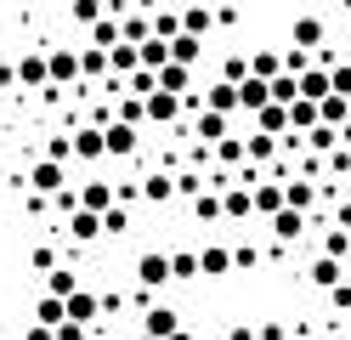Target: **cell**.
I'll list each match as a JSON object with an SVG mask.
<instances>
[{
	"mask_svg": "<svg viewBox=\"0 0 351 340\" xmlns=\"http://www.w3.org/2000/svg\"><path fill=\"white\" fill-rule=\"evenodd\" d=\"M289 45H295V52H306V57H317L323 45H328L323 17H295V23H289Z\"/></svg>",
	"mask_w": 351,
	"mask_h": 340,
	"instance_id": "7c38bea8",
	"label": "cell"
},
{
	"mask_svg": "<svg viewBox=\"0 0 351 340\" xmlns=\"http://www.w3.org/2000/svg\"><path fill=\"white\" fill-rule=\"evenodd\" d=\"M199 278V249L182 244V249H170V284H193Z\"/></svg>",
	"mask_w": 351,
	"mask_h": 340,
	"instance_id": "d4e9b609",
	"label": "cell"
},
{
	"mask_svg": "<svg viewBox=\"0 0 351 340\" xmlns=\"http://www.w3.org/2000/svg\"><path fill=\"white\" fill-rule=\"evenodd\" d=\"M62 317H69V324H85V329L97 335V324H102V312H97V289H91V284H80L69 301H62Z\"/></svg>",
	"mask_w": 351,
	"mask_h": 340,
	"instance_id": "ba28073f",
	"label": "cell"
},
{
	"mask_svg": "<svg viewBox=\"0 0 351 340\" xmlns=\"http://www.w3.org/2000/svg\"><path fill=\"white\" fill-rule=\"evenodd\" d=\"M74 159H80V165H91V170L108 159V153H102V131H97V125H80V131H74Z\"/></svg>",
	"mask_w": 351,
	"mask_h": 340,
	"instance_id": "d6986e66",
	"label": "cell"
},
{
	"mask_svg": "<svg viewBox=\"0 0 351 340\" xmlns=\"http://www.w3.org/2000/svg\"><path fill=\"white\" fill-rule=\"evenodd\" d=\"M283 113H289V131H295V136H306V131H317V102H306V97H295V102L283 108Z\"/></svg>",
	"mask_w": 351,
	"mask_h": 340,
	"instance_id": "83f0119b",
	"label": "cell"
},
{
	"mask_svg": "<svg viewBox=\"0 0 351 340\" xmlns=\"http://www.w3.org/2000/svg\"><path fill=\"white\" fill-rule=\"evenodd\" d=\"M187 221L193 227H215V221H221V193H199V199H187Z\"/></svg>",
	"mask_w": 351,
	"mask_h": 340,
	"instance_id": "44dd1931",
	"label": "cell"
},
{
	"mask_svg": "<svg viewBox=\"0 0 351 340\" xmlns=\"http://www.w3.org/2000/svg\"><path fill=\"white\" fill-rule=\"evenodd\" d=\"M147 34L153 40H176V34H182V12H153L147 17Z\"/></svg>",
	"mask_w": 351,
	"mask_h": 340,
	"instance_id": "d6a6232c",
	"label": "cell"
},
{
	"mask_svg": "<svg viewBox=\"0 0 351 340\" xmlns=\"http://www.w3.org/2000/svg\"><path fill=\"white\" fill-rule=\"evenodd\" d=\"M34 324H46V329L62 324V301H57V295H40V301H34Z\"/></svg>",
	"mask_w": 351,
	"mask_h": 340,
	"instance_id": "8d00e7d4",
	"label": "cell"
},
{
	"mask_svg": "<svg viewBox=\"0 0 351 340\" xmlns=\"http://www.w3.org/2000/svg\"><path fill=\"white\" fill-rule=\"evenodd\" d=\"M74 193H80V210H91V216H108V210H114V181H102L97 170L85 176Z\"/></svg>",
	"mask_w": 351,
	"mask_h": 340,
	"instance_id": "4fadbf2b",
	"label": "cell"
},
{
	"mask_svg": "<svg viewBox=\"0 0 351 340\" xmlns=\"http://www.w3.org/2000/svg\"><path fill=\"white\" fill-rule=\"evenodd\" d=\"M300 97L306 102H323L328 97V68H306V74H300Z\"/></svg>",
	"mask_w": 351,
	"mask_h": 340,
	"instance_id": "836d02e7",
	"label": "cell"
},
{
	"mask_svg": "<svg viewBox=\"0 0 351 340\" xmlns=\"http://www.w3.org/2000/svg\"><path fill=\"white\" fill-rule=\"evenodd\" d=\"M250 74L255 80H278L283 74V52H278V45H255V52H250Z\"/></svg>",
	"mask_w": 351,
	"mask_h": 340,
	"instance_id": "603a6c76",
	"label": "cell"
},
{
	"mask_svg": "<svg viewBox=\"0 0 351 340\" xmlns=\"http://www.w3.org/2000/svg\"><path fill=\"white\" fill-rule=\"evenodd\" d=\"M46 74H51V91H74L80 85V52L74 45H46Z\"/></svg>",
	"mask_w": 351,
	"mask_h": 340,
	"instance_id": "7a4b0ae2",
	"label": "cell"
},
{
	"mask_svg": "<svg viewBox=\"0 0 351 340\" xmlns=\"http://www.w3.org/2000/svg\"><path fill=\"white\" fill-rule=\"evenodd\" d=\"M306 278H312L317 289H335V284L346 278V267H340V261H328V256H312V267H306Z\"/></svg>",
	"mask_w": 351,
	"mask_h": 340,
	"instance_id": "4316f807",
	"label": "cell"
},
{
	"mask_svg": "<svg viewBox=\"0 0 351 340\" xmlns=\"http://www.w3.org/2000/svg\"><path fill=\"white\" fill-rule=\"evenodd\" d=\"M34 199H51L57 188H69V165H51V159H34V170L23 176Z\"/></svg>",
	"mask_w": 351,
	"mask_h": 340,
	"instance_id": "9c48e42d",
	"label": "cell"
},
{
	"mask_svg": "<svg viewBox=\"0 0 351 340\" xmlns=\"http://www.w3.org/2000/svg\"><path fill=\"white\" fill-rule=\"evenodd\" d=\"M232 91H238V113H261V108L272 102V80H255V74L244 85H232Z\"/></svg>",
	"mask_w": 351,
	"mask_h": 340,
	"instance_id": "ac0fdd59",
	"label": "cell"
},
{
	"mask_svg": "<svg viewBox=\"0 0 351 340\" xmlns=\"http://www.w3.org/2000/svg\"><path fill=\"white\" fill-rule=\"evenodd\" d=\"M69 6H74V0H69Z\"/></svg>",
	"mask_w": 351,
	"mask_h": 340,
	"instance_id": "816d5d0a",
	"label": "cell"
},
{
	"mask_svg": "<svg viewBox=\"0 0 351 340\" xmlns=\"http://www.w3.org/2000/svg\"><path fill=\"white\" fill-rule=\"evenodd\" d=\"M136 340H153V335H136Z\"/></svg>",
	"mask_w": 351,
	"mask_h": 340,
	"instance_id": "f907efd6",
	"label": "cell"
},
{
	"mask_svg": "<svg viewBox=\"0 0 351 340\" xmlns=\"http://www.w3.org/2000/svg\"><path fill=\"white\" fill-rule=\"evenodd\" d=\"M80 284H85V278H80V267H69V261L46 272V295H57V301H69V295H74Z\"/></svg>",
	"mask_w": 351,
	"mask_h": 340,
	"instance_id": "cb8c5ba5",
	"label": "cell"
},
{
	"mask_svg": "<svg viewBox=\"0 0 351 340\" xmlns=\"http://www.w3.org/2000/svg\"><path fill=\"white\" fill-rule=\"evenodd\" d=\"M29 267L40 272V278H46L51 267H62V249H57V244H34V249H29Z\"/></svg>",
	"mask_w": 351,
	"mask_h": 340,
	"instance_id": "e575fe53",
	"label": "cell"
},
{
	"mask_svg": "<svg viewBox=\"0 0 351 340\" xmlns=\"http://www.w3.org/2000/svg\"><path fill=\"white\" fill-rule=\"evenodd\" d=\"M244 159H250L255 170H261V165H272V159H278V136H261V131H250V136H244Z\"/></svg>",
	"mask_w": 351,
	"mask_h": 340,
	"instance_id": "484cf974",
	"label": "cell"
},
{
	"mask_svg": "<svg viewBox=\"0 0 351 340\" xmlns=\"http://www.w3.org/2000/svg\"><path fill=\"white\" fill-rule=\"evenodd\" d=\"M227 340H255V329H250V324H232V329H227Z\"/></svg>",
	"mask_w": 351,
	"mask_h": 340,
	"instance_id": "7dc6e473",
	"label": "cell"
},
{
	"mask_svg": "<svg viewBox=\"0 0 351 340\" xmlns=\"http://www.w3.org/2000/svg\"><path fill=\"white\" fill-rule=\"evenodd\" d=\"M108 12V0H74V6H69V17L80 23V29H91V23Z\"/></svg>",
	"mask_w": 351,
	"mask_h": 340,
	"instance_id": "74e56055",
	"label": "cell"
},
{
	"mask_svg": "<svg viewBox=\"0 0 351 340\" xmlns=\"http://www.w3.org/2000/svg\"><path fill=\"white\" fill-rule=\"evenodd\" d=\"M142 204H176V170H142Z\"/></svg>",
	"mask_w": 351,
	"mask_h": 340,
	"instance_id": "5bb4252c",
	"label": "cell"
},
{
	"mask_svg": "<svg viewBox=\"0 0 351 340\" xmlns=\"http://www.w3.org/2000/svg\"><path fill=\"white\" fill-rule=\"evenodd\" d=\"M12 68H17V85H23V91H46V85H51V74H46V45L12 57Z\"/></svg>",
	"mask_w": 351,
	"mask_h": 340,
	"instance_id": "30bf717a",
	"label": "cell"
},
{
	"mask_svg": "<svg viewBox=\"0 0 351 340\" xmlns=\"http://www.w3.org/2000/svg\"><path fill=\"white\" fill-rule=\"evenodd\" d=\"M261 267V249L255 244H232V272H255Z\"/></svg>",
	"mask_w": 351,
	"mask_h": 340,
	"instance_id": "b9f144b4",
	"label": "cell"
},
{
	"mask_svg": "<svg viewBox=\"0 0 351 340\" xmlns=\"http://www.w3.org/2000/svg\"><path fill=\"white\" fill-rule=\"evenodd\" d=\"M136 68H142V52H136L130 40H119L114 52H108V74H114V80H130Z\"/></svg>",
	"mask_w": 351,
	"mask_h": 340,
	"instance_id": "7402d4cb",
	"label": "cell"
},
{
	"mask_svg": "<svg viewBox=\"0 0 351 340\" xmlns=\"http://www.w3.org/2000/svg\"><path fill=\"white\" fill-rule=\"evenodd\" d=\"M295 97H300V80H295V74H278V80H272V102H278V108H289Z\"/></svg>",
	"mask_w": 351,
	"mask_h": 340,
	"instance_id": "ab89813d",
	"label": "cell"
},
{
	"mask_svg": "<svg viewBox=\"0 0 351 340\" xmlns=\"http://www.w3.org/2000/svg\"><path fill=\"white\" fill-rule=\"evenodd\" d=\"M102 153H108V159H136V153H142V131L125 125V120H114V125L102 131Z\"/></svg>",
	"mask_w": 351,
	"mask_h": 340,
	"instance_id": "8992f818",
	"label": "cell"
},
{
	"mask_svg": "<svg viewBox=\"0 0 351 340\" xmlns=\"http://www.w3.org/2000/svg\"><path fill=\"white\" fill-rule=\"evenodd\" d=\"M182 97H170V91H147L142 97V125H159V131H170V125H182Z\"/></svg>",
	"mask_w": 351,
	"mask_h": 340,
	"instance_id": "3957f363",
	"label": "cell"
},
{
	"mask_svg": "<svg viewBox=\"0 0 351 340\" xmlns=\"http://www.w3.org/2000/svg\"><path fill=\"white\" fill-rule=\"evenodd\" d=\"M23 340H51V329H46V324H29V329H23Z\"/></svg>",
	"mask_w": 351,
	"mask_h": 340,
	"instance_id": "c3c4849f",
	"label": "cell"
},
{
	"mask_svg": "<svg viewBox=\"0 0 351 340\" xmlns=\"http://www.w3.org/2000/svg\"><path fill=\"white\" fill-rule=\"evenodd\" d=\"M255 340H289V324H283V317H267V324L255 329Z\"/></svg>",
	"mask_w": 351,
	"mask_h": 340,
	"instance_id": "ee69618b",
	"label": "cell"
},
{
	"mask_svg": "<svg viewBox=\"0 0 351 340\" xmlns=\"http://www.w3.org/2000/svg\"><path fill=\"white\" fill-rule=\"evenodd\" d=\"M17 85V68H12V57H0V91H12Z\"/></svg>",
	"mask_w": 351,
	"mask_h": 340,
	"instance_id": "bcb514c9",
	"label": "cell"
},
{
	"mask_svg": "<svg viewBox=\"0 0 351 340\" xmlns=\"http://www.w3.org/2000/svg\"><path fill=\"white\" fill-rule=\"evenodd\" d=\"M51 340H91V329H85V324H69V317H62V324L51 329Z\"/></svg>",
	"mask_w": 351,
	"mask_h": 340,
	"instance_id": "f6af8a7d",
	"label": "cell"
},
{
	"mask_svg": "<svg viewBox=\"0 0 351 340\" xmlns=\"http://www.w3.org/2000/svg\"><path fill=\"white\" fill-rule=\"evenodd\" d=\"M170 340H199V335H193V329H187V324H182V329H176V335H170Z\"/></svg>",
	"mask_w": 351,
	"mask_h": 340,
	"instance_id": "681fc988",
	"label": "cell"
},
{
	"mask_svg": "<svg viewBox=\"0 0 351 340\" xmlns=\"http://www.w3.org/2000/svg\"><path fill=\"white\" fill-rule=\"evenodd\" d=\"M267 233H272V244H300L306 233H312V216H300V210H289V204H283V210L267 221Z\"/></svg>",
	"mask_w": 351,
	"mask_h": 340,
	"instance_id": "8fae6325",
	"label": "cell"
},
{
	"mask_svg": "<svg viewBox=\"0 0 351 340\" xmlns=\"http://www.w3.org/2000/svg\"><path fill=\"white\" fill-rule=\"evenodd\" d=\"M283 204L300 210V216H312L317 204H323V188H317L312 176H283Z\"/></svg>",
	"mask_w": 351,
	"mask_h": 340,
	"instance_id": "52a82bcc",
	"label": "cell"
},
{
	"mask_svg": "<svg viewBox=\"0 0 351 340\" xmlns=\"http://www.w3.org/2000/svg\"><path fill=\"white\" fill-rule=\"evenodd\" d=\"M199 278H232V249L227 244H204L199 249Z\"/></svg>",
	"mask_w": 351,
	"mask_h": 340,
	"instance_id": "e0dca14e",
	"label": "cell"
},
{
	"mask_svg": "<svg viewBox=\"0 0 351 340\" xmlns=\"http://www.w3.org/2000/svg\"><path fill=\"white\" fill-rule=\"evenodd\" d=\"M62 233H69V244H80V249H91V244L102 238V216H91V210H74L69 221H62Z\"/></svg>",
	"mask_w": 351,
	"mask_h": 340,
	"instance_id": "9a60e30c",
	"label": "cell"
},
{
	"mask_svg": "<svg viewBox=\"0 0 351 340\" xmlns=\"http://www.w3.org/2000/svg\"><path fill=\"white\" fill-rule=\"evenodd\" d=\"M199 57H204V40H193V34H176V40H170V63L199 68Z\"/></svg>",
	"mask_w": 351,
	"mask_h": 340,
	"instance_id": "f1b7e54d",
	"label": "cell"
},
{
	"mask_svg": "<svg viewBox=\"0 0 351 340\" xmlns=\"http://www.w3.org/2000/svg\"><path fill=\"white\" fill-rule=\"evenodd\" d=\"M130 284L136 289H170V249H142L136 261H130Z\"/></svg>",
	"mask_w": 351,
	"mask_h": 340,
	"instance_id": "6da1fadb",
	"label": "cell"
},
{
	"mask_svg": "<svg viewBox=\"0 0 351 340\" xmlns=\"http://www.w3.org/2000/svg\"><path fill=\"white\" fill-rule=\"evenodd\" d=\"M328 295V312H351V278H340L335 289H323Z\"/></svg>",
	"mask_w": 351,
	"mask_h": 340,
	"instance_id": "7bdbcfd3",
	"label": "cell"
},
{
	"mask_svg": "<svg viewBox=\"0 0 351 340\" xmlns=\"http://www.w3.org/2000/svg\"><path fill=\"white\" fill-rule=\"evenodd\" d=\"M187 136H193V142H204V148H215L221 136H232V120H227V113L199 108V113H187Z\"/></svg>",
	"mask_w": 351,
	"mask_h": 340,
	"instance_id": "5b68a950",
	"label": "cell"
},
{
	"mask_svg": "<svg viewBox=\"0 0 351 340\" xmlns=\"http://www.w3.org/2000/svg\"><path fill=\"white\" fill-rule=\"evenodd\" d=\"M210 29H215V12L204 6V0H182V34L210 40Z\"/></svg>",
	"mask_w": 351,
	"mask_h": 340,
	"instance_id": "2e32d148",
	"label": "cell"
},
{
	"mask_svg": "<svg viewBox=\"0 0 351 340\" xmlns=\"http://www.w3.org/2000/svg\"><path fill=\"white\" fill-rule=\"evenodd\" d=\"M119 40H125V34H119V17H114V12H102L91 29H85V45H97V52H114Z\"/></svg>",
	"mask_w": 351,
	"mask_h": 340,
	"instance_id": "ffe728a7",
	"label": "cell"
},
{
	"mask_svg": "<svg viewBox=\"0 0 351 340\" xmlns=\"http://www.w3.org/2000/svg\"><path fill=\"white\" fill-rule=\"evenodd\" d=\"M119 34H125L130 45H142V40H147V17H142V12H130V17H119Z\"/></svg>",
	"mask_w": 351,
	"mask_h": 340,
	"instance_id": "60d3db41",
	"label": "cell"
},
{
	"mask_svg": "<svg viewBox=\"0 0 351 340\" xmlns=\"http://www.w3.org/2000/svg\"><path fill=\"white\" fill-rule=\"evenodd\" d=\"M346 120H351V102H346V97H323V102H317V125L340 131Z\"/></svg>",
	"mask_w": 351,
	"mask_h": 340,
	"instance_id": "4dcf8cb0",
	"label": "cell"
},
{
	"mask_svg": "<svg viewBox=\"0 0 351 340\" xmlns=\"http://www.w3.org/2000/svg\"><path fill=\"white\" fill-rule=\"evenodd\" d=\"M40 159H51V165H69L74 159V131H51L46 148H40Z\"/></svg>",
	"mask_w": 351,
	"mask_h": 340,
	"instance_id": "f546056e",
	"label": "cell"
},
{
	"mask_svg": "<svg viewBox=\"0 0 351 340\" xmlns=\"http://www.w3.org/2000/svg\"><path fill=\"white\" fill-rule=\"evenodd\" d=\"M136 324H142L136 335H153V340H170L176 329L187 324V312H176V306H165V301H153V306H147V312L136 317Z\"/></svg>",
	"mask_w": 351,
	"mask_h": 340,
	"instance_id": "277c9868",
	"label": "cell"
},
{
	"mask_svg": "<svg viewBox=\"0 0 351 340\" xmlns=\"http://www.w3.org/2000/svg\"><path fill=\"white\" fill-rule=\"evenodd\" d=\"M328 97L351 102V63H328Z\"/></svg>",
	"mask_w": 351,
	"mask_h": 340,
	"instance_id": "d590c367",
	"label": "cell"
},
{
	"mask_svg": "<svg viewBox=\"0 0 351 340\" xmlns=\"http://www.w3.org/2000/svg\"><path fill=\"white\" fill-rule=\"evenodd\" d=\"M136 52H142V68H147V74H159V68L170 63V40H153V34H147Z\"/></svg>",
	"mask_w": 351,
	"mask_h": 340,
	"instance_id": "1f68e13d",
	"label": "cell"
},
{
	"mask_svg": "<svg viewBox=\"0 0 351 340\" xmlns=\"http://www.w3.org/2000/svg\"><path fill=\"white\" fill-rule=\"evenodd\" d=\"M221 80H227V85H244V80H250V57L227 52V57H221Z\"/></svg>",
	"mask_w": 351,
	"mask_h": 340,
	"instance_id": "f35d334b",
	"label": "cell"
}]
</instances>
